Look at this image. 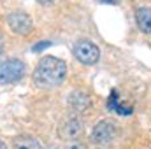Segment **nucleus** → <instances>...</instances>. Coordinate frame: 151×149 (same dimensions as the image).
<instances>
[{"label": "nucleus", "mask_w": 151, "mask_h": 149, "mask_svg": "<svg viewBox=\"0 0 151 149\" xmlns=\"http://www.w3.org/2000/svg\"><path fill=\"white\" fill-rule=\"evenodd\" d=\"M49 46H51V42H49V40H42V42H37V44H34L32 51H34V53H40L42 49H47Z\"/></svg>", "instance_id": "12"}, {"label": "nucleus", "mask_w": 151, "mask_h": 149, "mask_svg": "<svg viewBox=\"0 0 151 149\" xmlns=\"http://www.w3.org/2000/svg\"><path fill=\"white\" fill-rule=\"evenodd\" d=\"M27 72V65L19 60H5L0 62V84L18 82Z\"/></svg>", "instance_id": "3"}, {"label": "nucleus", "mask_w": 151, "mask_h": 149, "mask_svg": "<svg viewBox=\"0 0 151 149\" xmlns=\"http://www.w3.org/2000/svg\"><path fill=\"white\" fill-rule=\"evenodd\" d=\"M118 102H119V93H118L116 90H113V91H111V97H109V100H107V109H109V111H114V107L118 105Z\"/></svg>", "instance_id": "11"}, {"label": "nucleus", "mask_w": 151, "mask_h": 149, "mask_svg": "<svg viewBox=\"0 0 151 149\" xmlns=\"http://www.w3.org/2000/svg\"><path fill=\"white\" fill-rule=\"evenodd\" d=\"M0 149H7V146H5V142H2V140H0Z\"/></svg>", "instance_id": "16"}, {"label": "nucleus", "mask_w": 151, "mask_h": 149, "mask_svg": "<svg viewBox=\"0 0 151 149\" xmlns=\"http://www.w3.org/2000/svg\"><path fill=\"white\" fill-rule=\"evenodd\" d=\"M67 77V65L56 56H44L34 72V82L40 88H56Z\"/></svg>", "instance_id": "1"}, {"label": "nucleus", "mask_w": 151, "mask_h": 149, "mask_svg": "<svg viewBox=\"0 0 151 149\" xmlns=\"http://www.w3.org/2000/svg\"><path fill=\"white\" fill-rule=\"evenodd\" d=\"M135 21L141 32L151 34V9L150 7H139L135 11Z\"/></svg>", "instance_id": "8"}, {"label": "nucleus", "mask_w": 151, "mask_h": 149, "mask_svg": "<svg viewBox=\"0 0 151 149\" xmlns=\"http://www.w3.org/2000/svg\"><path fill=\"white\" fill-rule=\"evenodd\" d=\"M7 25H9V28H11L14 34H18V35H28V34L32 32V28H34V23H32L30 16L25 14V12H21V11L11 12V14L7 16Z\"/></svg>", "instance_id": "5"}, {"label": "nucleus", "mask_w": 151, "mask_h": 149, "mask_svg": "<svg viewBox=\"0 0 151 149\" xmlns=\"http://www.w3.org/2000/svg\"><path fill=\"white\" fill-rule=\"evenodd\" d=\"M69 107L76 112H84L90 109V105H91V100H90V97L84 93V91H72L70 95H69Z\"/></svg>", "instance_id": "7"}, {"label": "nucleus", "mask_w": 151, "mask_h": 149, "mask_svg": "<svg viewBox=\"0 0 151 149\" xmlns=\"http://www.w3.org/2000/svg\"><path fill=\"white\" fill-rule=\"evenodd\" d=\"M116 135H118V126L114 125L113 121H109V119H102V121H99L95 125V128L91 132V140L95 144L104 146V144L113 142L116 139Z\"/></svg>", "instance_id": "4"}, {"label": "nucleus", "mask_w": 151, "mask_h": 149, "mask_svg": "<svg viewBox=\"0 0 151 149\" xmlns=\"http://www.w3.org/2000/svg\"><path fill=\"white\" fill-rule=\"evenodd\" d=\"M37 2L40 4V5H47V4H51L53 0H37Z\"/></svg>", "instance_id": "13"}, {"label": "nucleus", "mask_w": 151, "mask_h": 149, "mask_svg": "<svg viewBox=\"0 0 151 149\" xmlns=\"http://www.w3.org/2000/svg\"><path fill=\"white\" fill-rule=\"evenodd\" d=\"M81 135H83V125H81V121L77 117H69L58 126V137L62 140L74 142Z\"/></svg>", "instance_id": "6"}, {"label": "nucleus", "mask_w": 151, "mask_h": 149, "mask_svg": "<svg viewBox=\"0 0 151 149\" xmlns=\"http://www.w3.org/2000/svg\"><path fill=\"white\" fill-rule=\"evenodd\" d=\"M100 2H104V4H118V0H100Z\"/></svg>", "instance_id": "15"}, {"label": "nucleus", "mask_w": 151, "mask_h": 149, "mask_svg": "<svg viewBox=\"0 0 151 149\" xmlns=\"http://www.w3.org/2000/svg\"><path fill=\"white\" fill-rule=\"evenodd\" d=\"M12 149H42L40 142L34 137H28V135H21L18 139H14V146Z\"/></svg>", "instance_id": "9"}, {"label": "nucleus", "mask_w": 151, "mask_h": 149, "mask_svg": "<svg viewBox=\"0 0 151 149\" xmlns=\"http://www.w3.org/2000/svg\"><path fill=\"white\" fill-rule=\"evenodd\" d=\"M114 112H118V114H121V116H130L132 112H134V107H130L128 104H125V102H118V105L114 107Z\"/></svg>", "instance_id": "10"}, {"label": "nucleus", "mask_w": 151, "mask_h": 149, "mask_svg": "<svg viewBox=\"0 0 151 149\" xmlns=\"http://www.w3.org/2000/svg\"><path fill=\"white\" fill-rule=\"evenodd\" d=\"M74 53L76 60L81 62L83 65H95L100 58V51L99 47L91 42V40H86V39H81L74 44Z\"/></svg>", "instance_id": "2"}, {"label": "nucleus", "mask_w": 151, "mask_h": 149, "mask_svg": "<svg viewBox=\"0 0 151 149\" xmlns=\"http://www.w3.org/2000/svg\"><path fill=\"white\" fill-rule=\"evenodd\" d=\"M69 149H84V146H81V144H76V146H70Z\"/></svg>", "instance_id": "14"}, {"label": "nucleus", "mask_w": 151, "mask_h": 149, "mask_svg": "<svg viewBox=\"0 0 151 149\" xmlns=\"http://www.w3.org/2000/svg\"><path fill=\"white\" fill-rule=\"evenodd\" d=\"M2 49H4V42H2V39H0V54H2Z\"/></svg>", "instance_id": "17"}]
</instances>
